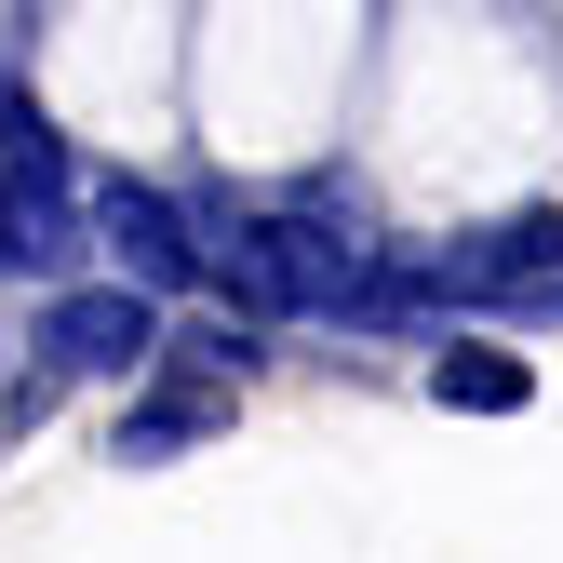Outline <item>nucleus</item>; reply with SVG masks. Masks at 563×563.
<instances>
[{
  "label": "nucleus",
  "instance_id": "1",
  "mask_svg": "<svg viewBox=\"0 0 563 563\" xmlns=\"http://www.w3.org/2000/svg\"><path fill=\"white\" fill-rule=\"evenodd\" d=\"M41 363H54V376H134V363H162L148 282H134V296H108V282H67V296L41 309Z\"/></svg>",
  "mask_w": 563,
  "mask_h": 563
},
{
  "label": "nucleus",
  "instance_id": "2",
  "mask_svg": "<svg viewBox=\"0 0 563 563\" xmlns=\"http://www.w3.org/2000/svg\"><path fill=\"white\" fill-rule=\"evenodd\" d=\"M95 229L121 242V268L148 282V296H188V282H216V242H201L162 188H134V175H108V188H95Z\"/></svg>",
  "mask_w": 563,
  "mask_h": 563
},
{
  "label": "nucleus",
  "instance_id": "3",
  "mask_svg": "<svg viewBox=\"0 0 563 563\" xmlns=\"http://www.w3.org/2000/svg\"><path fill=\"white\" fill-rule=\"evenodd\" d=\"M201 430H229V363H201V349H162V389L121 416V456L148 470V456H175V443H201Z\"/></svg>",
  "mask_w": 563,
  "mask_h": 563
},
{
  "label": "nucleus",
  "instance_id": "4",
  "mask_svg": "<svg viewBox=\"0 0 563 563\" xmlns=\"http://www.w3.org/2000/svg\"><path fill=\"white\" fill-rule=\"evenodd\" d=\"M550 268H563V216L523 201V216H497L483 242H456L430 282H443V296H510V282H550Z\"/></svg>",
  "mask_w": 563,
  "mask_h": 563
},
{
  "label": "nucleus",
  "instance_id": "5",
  "mask_svg": "<svg viewBox=\"0 0 563 563\" xmlns=\"http://www.w3.org/2000/svg\"><path fill=\"white\" fill-rule=\"evenodd\" d=\"M430 389H443L456 416H510V402H523L537 376L510 363V349H443V363H430Z\"/></svg>",
  "mask_w": 563,
  "mask_h": 563
},
{
  "label": "nucleus",
  "instance_id": "6",
  "mask_svg": "<svg viewBox=\"0 0 563 563\" xmlns=\"http://www.w3.org/2000/svg\"><path fill=\"white\" fill-rule=\"evenodd\" d=\"M0 268H41V201H27L14 162H0Z\"/></svg>",
  "mask_w": 563,
  "mask_h": 563
}]
</instances>
